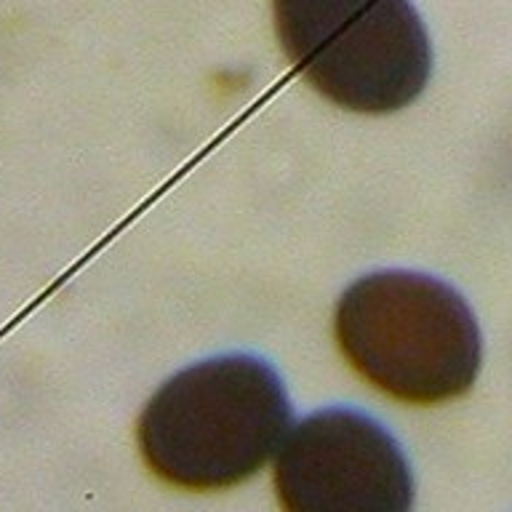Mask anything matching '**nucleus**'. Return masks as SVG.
<instances>
[{
	"label": "nucleus",
	"instance_id": "1",
	"mask_svg": "<svg viewBox=\"0 0 512 512\" xmlns=\"http://www.w3.org/2000/svg\"><path fill=\"white\" fill-rule=\"evenodd\" d=\"M291 408L278 374L224 355L168 379L139 419V448L160 480L216 491L251 478L283 446Z\"/></svg>",
	"mask_w": 512,
	"mask_h": 512
},
{
	"label": "nucleus",
	"instance_id": "2",
	"mask_svg": "<svg viewBox=\"0 0 512 512\" xmlns=\"http://www.w3.org/2000/svg\"><path fill=\"white\" fill-rule=\"evenodd\" d=\"M336 342L371 387L432 406L470 390L480 371L475 315L454 288L416 272H376L339 299Z\"/></svg>",
	"mask_w": 512,
	"mask_h": 512
},
{
	"label": "nucleus",
	"instance_id": "3",
	"mask_svg": "<svg viewBox=\"0 0 512 512\" xmlns=\"http://www.w3.org/2000/svg\"><path fill=\"white\" fill-rule=\"evenodd\" d=\"M272 16L291 64L342 110H403L430 80V40L411 0H272Z\"/></svg>",
	"mask_w": 512,
	"mask_h": 512
},
{
	"label": "nucleus",
	"instance_id": "4",
	"mask_svg": "<svg viewBox=\"0 0 512 512\" xmlns=\"http://www.w3.org/2000/svg\"><path fill=\"white\" fill-rule=\"evenodd\" d=\"M275 491L294 512H406L414 499L406 456L390 432L347 408L318 411L288 432Z\"/></svg>",
	"mask_w": 512,
	"mask_h": 512
}]
</instances>
